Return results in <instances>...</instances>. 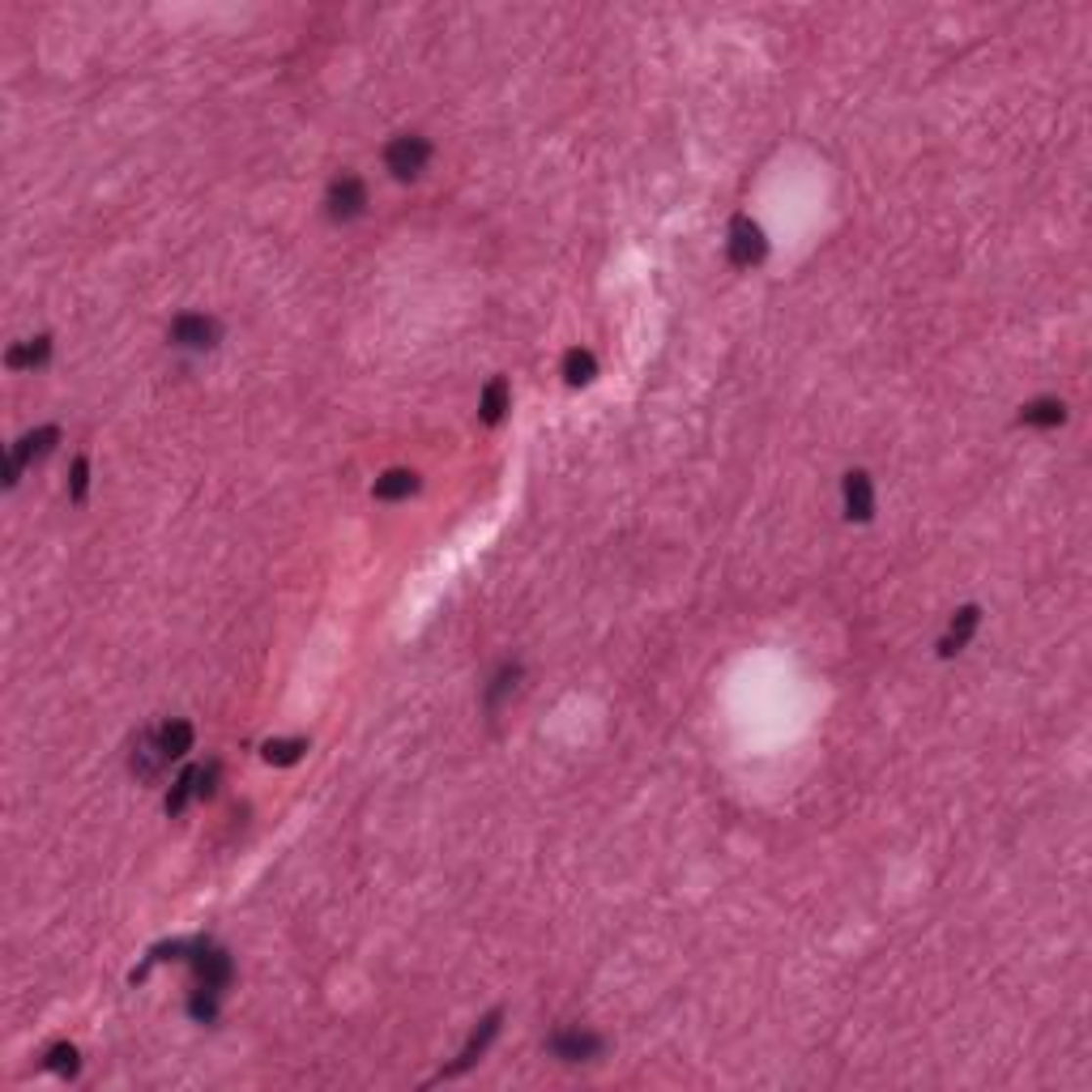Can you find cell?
Segmentation results:
<instances>
[{
    "label": "cell",
    "mask_w": 1092,
    "mask_h": 1092,
    "mask_svg": "<svg viewBox=\"0 0 1092 1092\" xmlns=\"http://www.w3.org/2000/svg\"><path fill=\"white\" fill-rule=\"evenodd\" d=\"M725 252H730V265H734V269H751V265L764 261L768 240H764V231H760V222H751L747 214H738V218L730 222V240H725Z\"/></svg>",
    "instance_id": "2"
},
{
    "label": "cell",
    "mask_w": 1092,
    "mask_h": 1092,
    "mask_svg": "<svg viewBox=\"0 0 1092 1092\" xmlns=\"http://www.w3.org/2000/svg\"><path fill=\"white\" fill-rule=\"evenodd\" d=\"M841 496H845V516H850V521H871L875 516V487H871V474H866V469H850V474H845Z\"/></svg>",
    "instance_id": "7"
},
{
    "label": "cell",
    "mask_w": 1092,
    "mask_h": 1092,
    "mask_svg": "<svg viewBox=\"0 0 1092 1092\" xmlns=\"http://www.w3.org/2000/svg\"><path fill=\"white\" fill-rule=\"evenodd\" d=\"M56 440H61V427H34V431H26V436H22L14 449H9V465H5V487H18V478H22V469L26 465H34L39 461V457H47L56 449Z\"/></svg>",
    "instance_id": "3"
},
{
    "label": "cell",
    "mask_w": 1092,
    "mask_h": 1092,
    "mask_svg": "<svg viewBox=\"0 0 1092 1092\" xmlns=\"http://www.w3.org/2000/svg\"><path fill=\"white\" fill-rule=\"evenodd\" d=\"M261 751H265L269 764H295L303 751H308V743H303V738H274V743H265Z\"/></svg>",
    "instance_id": "18"
},
{
    "label": "cell",
    "mask_w": 1092,
    "mask_h": 1092,
    "mask_svg": "<svg viewBox=\"0 0 1092 1092\" xmlns=\"http://www.w3.org/2000/svg\"><path fill=\"white\" fill-rule=\"evenodd\" d=\"M167 337H171V346H180V350H209V346H218L222 325L214 321V316H201V312H180L171 321Z\"/></svg>",
    "instance_id": "5"
},
{
    "label": "cell",
    "mask_w": 1092,
    "mask_h": 1092,
    "mask_svg": "<svg viewBox=\"0 0 1092 1092\" xmlns=\"http://www.w3.org/2000/svg\"><path fill=\"white\" fill-rule=\"evenodd\" d=\"M978 624H982V610L978 606H960L956 619H952V628H947V636L939 640V657H952V653L965 649V644L973 640V632H978Z\"/></svg>",
    "instance_id": "10"
},
{
    "label": "cell",
    "mask_w": 1092,
    "mask_h": 1092,
    "mask_svg": "<svg viewBox=\"0 0 1092 1092\" xmlns=\"http://www.w3.org/2000/svg\"><path fill=\"white\" fill-rule=\"evenodd\" d=\"M193 798H201V768H184L167 794V815H180Z\"/></svg>",
    "instance_id": "16"
},
{
    "label": "cell",
    "mask_w": 1092,
    "mask_h": 1092,
    "mask_svg": "<svg viewBox=\"0 0 1092 1092\" xmlns=\"http://www.w3.org/2000/svg\"><path fill=\"white\" fill-rule=\"evenodd\" d=\"M86 487H90V461H86V457H77L73 469H68V500L81 503V500H86Z\"/></svg>",
    "instance_id": "20"
},
{
    "label": "cell",
    "mask_w": 1092,
    "mask_h": 1092,
    "mask_svg": "<svg viewBox=\"0 0 1092 1092\" xmlns=\"http://www.w3.org/2000/svg\"><path fill=\"white\" fill-rule=\"evenodd\" d=\"M47 355H52V337L43 333V337H30V342H18V346L5 355V363H9L14 371H26V368H43Z\"/></svg>",
    "instance_id": "13"
},
{
    "label": "cell",
    "mask_w": 1092,
    "mask_h": 1092,
    "mask_svg": "<svg viewBox=\"0 0 1092 1092\" xmlns=\"http://www.w3.org/2000/svg\"><path fill=\"white\" fill-rule=\"evenodd\" d=\"M415 491H418V474H415V469H389V474L375 478L371 496L384 500V503H393V500H410Z\"/></svg>",
    "instance_id": "11"
},
{
    "label": "cell",
    "mask_w": 1092,
    "mask_h": 1092,
    "mask_svg": "<svg viewBox=\"0 0 1092 1092\" xmlns=\"http://www.w3.org/2000/svg\"><path fill=\"white\" fill-rule=\"evenodd\" d=\"M1067 418V406L1059 402V397H1037V402H1028L1025 410H1020V422L1025 427H1059V422Z\"/></svg>",
    "instance_id": "14"
},
{
    "label": "cell",
    "mask_w": 1092,
    "mask_h": 1092,
    "mask_svg": "<svg viewBox=\"0 0 1092 1092\" xmlns=\"http://www.w3.org/2000/svg\"><path fill=\"white\" fill-rule=\"evenodd\" d=\"M597 375V359H593V350H581V346H572L568 355H563V380L572 384V389H581V384H590Z\"/></svg>",
    "instance_id": "15"
},
{
    "label": "cell",
    "mask_w": 1092,
    "mask_h": 1092,
    "mask_svg": "<svg viewBox=\"0 0 1092 1092\" xmlns=\"http://www.w3.org/2000/svg\"><path fill=\"white\" fill-rule=\"evenodd\" d=\"M431 162V141L418 133H402L384 146V167L393 171V180H418Z\"/></svg>",
    "instance_id": "1"
},
{
    "label": "cell",
    "mask_w": 1092,
    "mask_h": 1092,
    "mask_svg": "<svg viewBox=\"0 0 1092 1092\" xmlns=\"http://www.w3.org/2000/svg\"><path fill=\"white\" fill-rule=\"evenodd\" d=\"M368 209V184L359 175H337L325 193V214L333 222H355Z\"/></svg>",
    "instance_id": "4"
},
{
    "label": "cell",
    "mask_w": 1092,
    "mask_h": 1092,
    "mask_svg": "<svg viewBox=\"0 0 1092 1092\" xmlns=\"http://www.w3.org/2000/svg\"><path fill=\"white\" fill-rule=\"evenodd\" d=\"M546 1050L555 1054L563 1063H585V1059H597L606 1050V1041L597 1032H585V1028H559L546 1037Z\"/></svg>",
    "instance_id": "6"
},
{
    "label": "cell",
    "mask_w": 1092,
    "mask_h": 1092,
    "mask_svg": "<svg viewBox=\"0 0 1092 1092\" xmlns=\"http://www.w3.org/2000/svg\"><path fill=\"white\" fill-rule=\"evenodd\" d=\"M516 678H521V666H503V671L496 675V683H491V691H487V704H491V709H496V704L516 687Z\"/></svg>",
    "instance_id": "21"
},
{
    "label": "cell",
    "mask_w": 1092,
    "mask_h": 1092,
    "mask_svg": "<svg viewBox=\"0 0 1092 1092\" xmlns=\"http://www.w3.org/2000/svg\"><path fill=\"white\" fill-rule=\"evenodd\" d=\"M171 760L162 756V747H158V734L154 730H146L137 738V747H133V772H137V781H158L162 777V768H167Z\"/></svg>",
    "instance_id": "8"
},
{
    "label": "cell",
    "mask_w": 1092,
    "mask_h": 1092,
    "mask_svg": "<svg viewBox=\"0 0 1092 1092\" xmlns=\"http://www.w3.org/2000/svg\"><path fill=\"white\" fill-rule=\"evenodd\" d=\"M503 410H508V380L496 375V380L483 389V397H478V415H483L487 427H496V422L503 418Z\"/></svg>",
    "instance_id": "17"
},
{
    "label": "cell",
    "mask_w": 1092,
    "mask_h": 1092,
    "mask_svg": "<svg viewBox=\"0 0 1092 1092\" xmlns=\"http://www.w3.org/2000/svg\"><path fill=\"white\" fill-rule=\"evenodd\" d=\"M496 1032H500V1012H491V1016L483 1020V1025L474 1028V1037L465 1041V1050L457 1054V1063H453V1067H444V1071H440V1079H453V1075H461L465 1067H474V1063H478V1054L487 1050V1041L496 1037Z\"/></svg>",
    "instance_id": "9"
},
{
    "label": "cell",
    "mask_w": 1092,
    "mask_h": 1092,
    "mask_svg": "<svg viewBox=\"0 0 1092 1092\" xmlns=\"http://www.w3.org/2000/svg\"><path fill=\"white\" fill-rule=\"evenodd\" d=\"M47 1067H52L56 1075H65V1079L77 1075V1067H81V1063H77V1050L68 1046V1041H56V1046L47 1050Z\"/></svg>",
    "instance_id": "19"
},
{
    "label": "cell",
    "mask_w": 1092,
    "mask_h": 1092,
    "mask_svg": "<svg viewBox=\"0 0 1092 1092\" xmlns=\"http://www.w3.org/2000/svg\"><path fill=\"white\" fill-rule=\"evenodd\" d=\"M154 734H158V747H162V756H167V760H184L188 751H193V738H197L193 725L180 721V718L167 721V725H158Z\"/></svg>",
    "instance_id": "12"
}]
</instances>
